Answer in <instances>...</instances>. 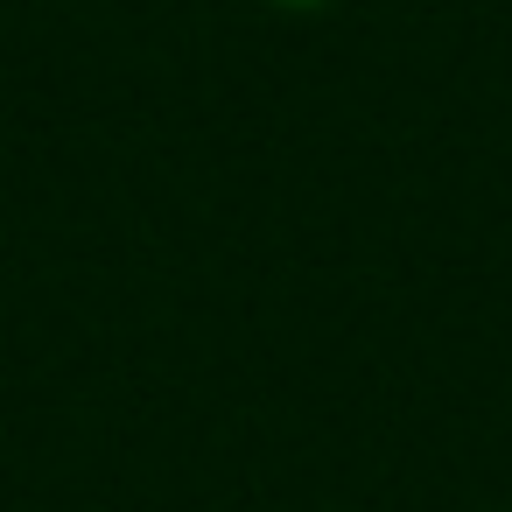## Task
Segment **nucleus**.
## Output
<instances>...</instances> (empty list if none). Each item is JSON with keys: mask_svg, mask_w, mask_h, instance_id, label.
I'll use <instances>...</instances> for the list:
<instances>
[{"mask_svg": "<svg viewBox=\"0 0 512 512\" xmlns=\"http://www.w3.org/2000/svg\"><path fill=\"white\" fill-rule=\"evenodd\" d=\"M267 8H281V15H316V8H337V0H267Z\"/></svg>", "mask_w": 512, "mask_h": 512, "instance_id": "f257e3e1", "label": "nucleus"}]
</instances>
